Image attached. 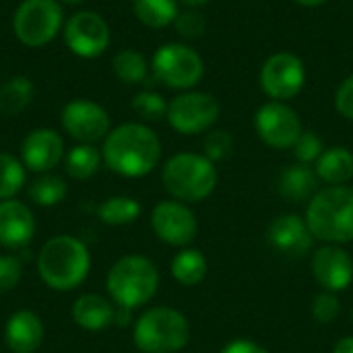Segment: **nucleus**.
<instances>
[{
	"label": "nucleus",
	"mask_w": 353,
	"mask_h": 353,
	"mask_svg": "<svg viewBox=\"0 0 353 353\" xmlns=\"http://www.w3.org/2000/svg\"><path fill=\"white\" fill-rule=\"evenodd\" d=\"M141 215V205L128 196H112L101 203L99 219L108 225H128Z\"/></svg>",
	"instance_id": "nucleus-28"
},
{
	"label": "nucleus",
	"mask_w": 353,
	"mask_h": 353,
	"mask_svg": "<svg viewBox=\"0 0 353 353\" xmlns=\"http://www.w3.org/2000/svg\"><path fill=\"white\" fill-rule=\"evenodd\" d=\"M60 120L64 130L85 145H93L110 134V114L103 105L91 99L68 101L62 108Z\"/></svg>",
	"instance_id": "nucleus-13"
},
{
	"label": "nucleus",
	"mask_w": 353,
	"mask_h": 353,
	"mask_svg": "<svg viewBox=\"0 0 353 353\" xmlns=\"http://www.w3.org/2000/svg\"><path fill=\"white\" fill-rule=\"evenodd\" d=\"M149 68L151 64L147 62V58L137 52V50H120L114 60H112V70L118 77V81H122L124 85H141L147 81L149 77Z\"/></svg>",
	"instance_id": "nucleus-26"
},
{
	"label": "nucleus",
	"mask_w": 353,
	"mask_h": 353,
	"mask_svg": "<svg viewBox=\"0 0 353 353\" xmlns=\"http://www.w3.org/2000/svg\"><path fill=\"white\" fill-rule=\"evenodd\" d=\"M33 81L25 74H17L0 85V114L17 116L33 99Z\"/></svg>",
	"instance_id": "nucleus-24"
},
{
	"label": "nucleus",
	"mask_w": 353,
	"mask_h": 353,
	"mask_svg": "<svg viewBox=\"0 0 353 353\" xmlns=\"http://www.w3.org/2000/svg\"><path fill=\"white\" fill-rule=\"evenodd\" d=\"M221 114L215 95L207 91H182L168 103V122L180 134H201L209 130Z\"/></svg>",
	"instance_id": "nucleus-10"
},
{
	"label": "nucleus",
	"mask_w": 353,
	"mask_h": 353,
	"mask_svg": "<svg viewBox=\"0 0 353 353\" xmlns=\"http://www.w3.org/2000/svg\"><path fill=\"white\" fill-rule=\"evenodd\" d=\"M165 190L180 203H199L211 196L217 186V168L203 153H176L163 165Z\"/></svg>",
	"instance_id": "nucleus-4"
},
{
	"label": "nucleus",
	"mask_w": 353,
	"mask_h": 353,
	"mask_svg": "<svg viewBox=\"0 0 353 353\" xmlns=\"http://www.w3.org/2000/svg\"><path fill=\"white\" fill-rule=\"evenodd\" d=\"M277 188H279V194L288 201L310 203V199L319 192V176L310 165L294 163V165H288L279 174Z\"/></svg>",
	"instance_id": "nucleus-20"
},
{
	"label": "nucleus",
	"mask_w": 353,
	"mask_h": 353,
	"mask_svg": "<svg viewBox=\"0 0 353 353\" xmlns=\"http://www.w3.org/2000/svg\"><path fill=\"white\" fill-rule=\"evenodd\" d=\"M234 151V137L223 130V128H217V130H211L205 134V141H203V155L217 163V161H223L232 155Z\"/></svg>",
	"instance_id": "nucleus-32"
},
{
	"label": "nucleus",
	"mask_w": 353,
	"mask_h": 353,
	"mask_svg": "<svg viewBox=\"0 0 353 353\" xmlns=\"http://www.w3.org/2000/svg\"><path fill=\"white\" fill-rule=\"evenodd\" d=\"M312 275L325 292H343L353 281V259L339 244H327L312 256Z\"/></svg>",
	"instance_id": "nucleus-15"
},
{
	"label": "nucleus",
	"mask_w": 353,
	"mask_h": 353,
	"mask_svg": "<svg viewBox=\"0 0 353 353\" xmlns=\"http://www.w3.org/2000/svg\"><path fill=\"white\" fill-rule=\"evenodd\" d=\"M66 194V184L62 178L58 176H52V174H46V176H39L31 188H29V196L41 205V207H54L58 205Z\"/></svg>",
	"instance_id": "nucleus-30"
},
{
	"label": "nucleus",
	"mask_w": 353,
	"mask_h": 353,
	"mask_svg": "<svg viewBox=\"0 0 353 353\" xmlns=\"http://www.w3.org/2000/svg\"><path fill=\"white\" fill-rule=\"evenodd\" d=\"M89 267L91 259L87 246L72 236H56L48 240L37 259L41 279L58 292H68L81 285Z\"/></svg>",
	"instance_id": "nucleus-3"
},
{
	"label": "nucleus",
	"mask_w": 353,
	"mask_h": 353,
	"mask_svg": "<svg viewBox=\"0 0 353 353\" xmlns=\"http://www.w3.org/2000/svg\"><path fill=\"white\" fill-rule=\"evenodd\" d=\"M339 312H341V302L331 292H323L312 300V316L321 325L333 323L339 316Z\"/></svg>",
	"instance_id": "nucleus-35"
},
{
	"label": "nucleus",
	"mask_w": 353,
	"mask_h": 353,
	"mask_svg": "<svg viewBox=\"0 0 353 353\" xmlns=\"http://www.w3.org/2000/svg\"><path fill=\"white\" fill-rule=\"evenodd\" d=\"M151 225L157 238L170 246H188L196 236V217L180 201H161L151 213Z\"/></svg>",
	"instance_id": "nucleus-14"
},
{
	"label": "nucleus",
	"mask_w": 353,
	"mask_h": 353,
	"mask_svg": "<svg viewBox=\"0 0 353 353\" xmlns=\"http://www.w3.org/2000/svg\"><path fill=\"white\" fill-rule=\"evenodd\" d=\"M4 337L12 353H35L43 341V323L29 310L14 312L6 323Z\"/></svg>",
	"instance_id": "nucleus-19"
},
{
	"label": "nucleus",
	"mask_w": 353,
	"mask_h": 353,
	"mask_svg": "<svg viewBox=\"0 0 353 353\" xmlns=\"http://www.w3.org/2000/svg\"><path fill=\"white\" fill-rule=\"evenodd\" d=\"M219 353H269L265 347H261L259 343L254 341H248V339H238V341H232L228 343Z\"/></svg>",
	"instance_id": "nucleus-38"
},
{
	"label": "nucleus",
	"mask_w": 353,
	"mask_h": 353,
	"mask_svg": "<svg viewBox=\"0 0 353 353\" xmlns=\"http://www.w3.org/2000/svg\"><path fill=\"white\" fill-rule=\"evenodd\" d=\"M64 14L58 0H23L12 17V31L27 48H43L62 31Z\"/></svg>",
	"instance_id": "nucleus-8"
},
{
	"label": "nucleus",
	"mask_w": 353,
	"mask_h": 353,
	"mask_svg": "<svg viewBox=\"0 0 353 353\" xmlns=\"http://www.w3.org/2000/svg\"><path fill=\"white\" fill-rule=\"evenodd\" d=\"M101 157L110 170L124 178H143L161 159V141L155 130L139 122H126L110 130Z\"/></svg>",
	"instance_id": "nucleus-1"
},
{
	"label": "nucleus",
	"mask_w": 353,
	"mask_h": 353,
	"mask_svg": "<svg viewBox=\"0 0 353 353\" xmlns=\"http://www.w3.org/2000/svg\"><path fill=\"white\" fill-rule=\"evenodd\" d=\"M72 319L79 327H83L87 331H101L114 323L116 310L112 308V304L105 298L87 294L74 302Z\"/></svg>",
	"instance_id": "nucleus-22"
},
{
	"label": "nucleus",
	"mask_w": 353,
	"mask_h": 353,
	"mask_svg": "<svg viewBox=\"0 0 353 353\" xmlns=\"http://www.w3.org/2000/svg\"><path fill=\"white\" fill-rule=\"evenodd\" d=\"M269 244L288 259H300L310 252L314 236L304 217L296 213H285L273 219L267 232Z\"/></svg>",
	"instance_id": "nucleus-16"
},
{
	"label": "nucleus",
	"mask_w": 353,
	"mask_h": 353,
	"mask_svg": "<svg viewBox=\"0 0 353 353\" xmlns=\"http://www.w3.org/2000/svg\"><path fill=\"white\" fill-rule=\"evenodd\" d=\"M25 184V168L8 153H0V201L14 196Z\"/></svg>",
	"instance_id": "nucleus-29"
},
{
	"label": "nucleus",
	"mask_w": 353,
	"mask_h": 353,
	"mask_svg": "<svg viewBox=\"0 0 353 353\" xmlns=\"http://www.w3.org/2000/svg\"><path fill=\"white\" fill-rule=\"evenodd\" d=\"M62 2H66V4H79V2H85V0H62Z\"/></svg>",
	"instance_id": "nucleus-42"
},
{
	"label": "nucleus",
	"mask_w": 353,
	"mask_h": 353,
	"mask_svg": "<svg viewBox=\"0 0 353 353\" xmlns=\"http://www.w3.org/2000/svg\"><path fill=\"white\" fill-rule=\"evenodd\" d=\"M23 163L33 172H50L64 157V141L52 128H37L27 134L21 147Z\"/></svg>",
	"instance_id": "nucleus-17"
},
{
	"label": "nucleus",
	"mask_w": 353,
	"mask_h": 353,
	"mask_svg": "<svg viewBox=\"0 0 353 353\" xmlns=\"http://www.w3.org/2000/svg\"><path fill=\"white\" fill-rule=\"evenodd\" d=\"M134 17L151 29H163L174 25L176 17L180 14L178 0H132Z\"/></svg>",
	"instance_id": "nucleus-23"
},
{
	"label": "nucleus",
	"mask_w": 353,
	"mask_h": 353,
	"mask_svg": "<svg viewBox=\"0 0 353 353\" xmlns=\"http://www.w3.org/2000/svg\"><path fill=\"white\" fill-rule=\"evenodd\" d=\"M333 353H353V337H341L335 343Z\"/></svg>",
	"instance_id": "nucleus-39"
},
{
	"label": "nucleus",
	"mask_w": 353,
	"mask_h": 353,
	"mask_svg": "<svg viewBox=\"0 0 353 353\" xmlns=\"http://www.w3.org/2000/svg\"><path fill=\"white\" fill-rule=\"evenodd\" d=\"M151 74L170 89L190 91L205 77V60L194 48L180 41H170L153 54Z\"/></svg>",
	"instance_id": "nucleus-7"
},
{
	"label": "nucleus",
	"mask_w": 353,
	"mask_h": 353,
	"mask_svg": "<svg viewBox=\"0 0 353 353\" xmlns=\"http://www.w3.org/2000/svg\"><path fill=\"white\" fill-rule=\"evenodd\" d=\"M21 281V263L14 256H0V294L14 290Z\"/></svg>",
	"instance_id": "nucleus-36"
},
{
	"label": "nucleus",
	"mask_w": 353,
	"mask_h": 353,
	"mask_svg": "<svg viewBox=\"0 0 353 353\" xmlns=\"http://www.w3.org/2000/svg\"><path fill=\"white\" fill-rule=\"evenodd\" d=\"M110 25L93 10L74 12L64 23V43L79 58H97L110 46Z\"/></svg>",
	"instance_id": "nucleus-12"
},
{
	"label": "nucleus",
	"mask_w": 353,
	"mask_h": 353,
	"mask_svg": "<svg viewBox=\"0 0 353 353\" xmlns=\"http://www.w3.org/2000/svg\"><path fill=\"white\" fill-rule=\"evenodd\" d=\"M207 259L201 250L186 248L178 252L172 261V275L180 285H199L207 277Z\"/></svg>",
	"instance_id": "nucleus-25"
},
{
	"label": "nucleus",
	"mask_w": 353,
	"mask_h": 353,
	"mask_svg": "<svg viewBox=\"0 0 353 353\" xmlns=\"http://www.w3.org/2000/svg\"><path fill=\"white\" fill-rule=\"evenodd\" d=\"M292 149H294V155H296L298 163H306V165H310V163H316V159L323 155V151H325V143H323V139H321L316 132H312V130H304Z\"/></svg>",
	"instance_id": "nucleus-34"
},
{
	"label": "nucleus",
	"mask_w": 353,
	"mask_h": 353,
	"mask_svg": "<svg viewBox=\"0 0 353 353\" xmlns=\"http://www.w3.org/2000/svg\"><path fill=\"white\" fill-rule=\"evenodd\" d=\"M190 327L180 310L157 306L134 325V343L143 353H176L186 347Z\"/></svg>",
	"instance_id": "nucleus-6"
},
{
	"label": "nucleus",
	"mask_w": 353,
	"mask_h": 353,
	"mask_svg": "<svg viewBox=\"0 0 353 353\" xmlns=\"http://www.w3.org/2000/svg\"><path fill=\"white\" fill-rule=\"evenodd\" d=\"M35 234V219L27 205L19 201L0 203V244L6 248L25 246Z\"/></svg>",
	"instance_id": "nucleus-18"
},
{
	"label": "nucleus",
	"mask_w": 353,
	"mask_h": 353,
	"mask_svg": "<svg viewBox=\"0 0 353 353\" xmlns=\"http://www.w3.org/2000/svg\"><path fill=\"white\" fill-rule=\"evenodd\" d=\"M174 27H176L180 37H184V39H199L207 31V21L199 12V8H186V10H180V14L174 21Z\"/></svg>",
	"instance_id": "nucleus-33"
},
{
	"label": "nucleus",
	"mask_w": 353,
	"mask_h": 353,
	"mask_svg": "<svg viewBox=\"0 0 353 353\" xmlns=\"http://www.w3.org/2000/svg\"><path fill=\"white\" fill-rule=\"evenodd\" d=\"M261 89L271 101H290L306 87V64L294 52H275L261 66Z\"/></svg>",
	"instance_id": "nucleus-9"
},
{
	"label": "nucleus",
	"mask_w": 353,
	"mask_h": 353,
	"mask_svg": "<svg viewBox=\"0 0 353 353\" xmlns=\"http://www.w3.org/2000/svg\"><path fill=\"white\" fill-rule=\"evenodd\" d=\"M132 110L143 120H161L168 114V101L163 99L161 93L145 89V91H139L132 97Z\"/></svg>",
	"instance_id": "nucleus-31"
},
{
	"label": "nucleus",
	"mask_w": 353,
	"mask_h": 353,
	"mask_svg": "<svg viewBox=\"0 0 353 353\" xmlns=\"http://www.w3.org/2000/svg\"><path fill=\"white\" fill-rule=\"evenodd\" d=\"M178 2H182L186 8H201V6H205L209 0H178Z\"/></svg>",
	"instance_id": "nucleus-41"
},
{
	"label": "nucleus",
	"mask_w": 353,
	"mask_h": 353,
	"mask_svg": "<svg viewBox=\"0 0 353 353\" xmlns=\"http://www.w3.org/2000/svg\"><path fill=\"white\" fill-rule=\"evenodd\" d=\"M306 223L314 238L327 244L353 242V188L327 186L319 190L306 209Z\"/></svg>",
	"instance_id": "nucleus-2"
},
{
	"label": "nucleus",
	"mask_w": 353,
	"mask_h": 353,
	"mask_svg": "<svg viewBox=\"0 0 353 353\" xmlns=\"http://www.w3.org/2000/svg\"><path fill=\"white\" fill-rule=\"evenodd\" d=\"M296 4L300 6H306V8H314V6H321V4H327L329 0H294Z\"/></svg>",
	"instance_id": "nucleus-40"
},
{
	"label": "nucleus",
	"mask_w": 353,
	"mask_h": 353,
	"mask_svg": "<svg viewBox=\"0 0 353 353\" xmlns=\"http://www.w3.org/2000/svg\"><path fill=\"white\" fill-rule=\"evenodd\" d=\"M259 139L271 149H292L304 132L298 112L285 101H267L254 114Z\"/></svg>",
	"instance_id": "nucleus-11"
},
{
	"label": "nucleus",
	"mask_w": 353,
	"mask_h": 353,
	"mask_svg": "<svg viewBox=\"0 0 353 353\" xmlns=\"http://www.w3.org/2000/svg\"><path fill=\"white\" fill-rule=\"evenodd\" d=\"M335 110L345 118L353 120V74L345 77L335 91Z\"/></svg>",
	"instance_id": "nucleus-37"
},
{
	"label": "nucleus",
	"mask_w": 353,
	"mask_h": 353,
	"mask_svg": "<svg viewBox=\"0 0 353 353\" xmlns=\"http://www.w3.org/2000/svg\"><path fill=\"white\" fill-rule=\"evenodd\" d=\"M159 285L157 267L139 254L120 259L108 273V292L120 308H139L147 304Z\"/></svg>",
	"instance_id": "nucleus-5"
},
{
	"label": "nucleus",
	"mask_w": 353,
	"mask_h": 353,
	"mask_svg": "<svg viewBox=\"0 0 353 353\" xmlns=\"http://www.w3.org/2000/svg\"><path fill=\"white\" fill-rule=\"evenodd\" d=\"M319 180L329 186H343L353 178V151L347 147L325 149L314 163Z\"/></svg>",
	"instance_id": "nucleus-21"
},
{
	"label": "nucleus",
	"mask_w": 353,
	"mask_h": 353,
	"mask_svg": "<svg viewBox=\"0 0 353 353\" xmlns=\"http://www.w3.org/2000/svg\"><path fill=\"white\" fill-rule=\"evenodd\" d=\"M99 163H101V153L93 145L81 143L79 147L70 149V153L66 155V172L77 180L91 178L99 170Z\"/></svg>",
	"instance_id": "nucleus-27"
}]
</instances>
